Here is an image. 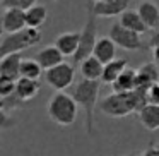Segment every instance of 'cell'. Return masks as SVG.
I'll return each instance as SVG.
<instances>
[{
  "mask_svg": "<svg viewBox=\"0 0 159 156\" xmlns=\"http://www.w3.org/2000/svg\"><path fill=\"white\" fill-rule=\"evenodd\" d=\"M144 105H147L145 93L134 89L130 93H111L104 96L99 103V110L108 117L123 118L132 115L134 111H140Z\"/></svg>",
  "mask_w": 159,
  "mask_h": 156,
  "instance_id": "6da1fadb",
  "label": "cell"
},
{
  "mask_svg": "<svg viewBox=\"0 0 159 156\" xmlns=\"http://www.w3.org/2000/svg\"><path fill=\"white\" fill-rule=\"evenodd\" d=\"M99 89H101V81H87L82 79L75 84L74 87V100L77 101L80 108L86 113V132L93 134L94 130V110L98 106L99 100Z\"/></svg>",
  "mask_w": 159,
  "mask_h": 156,
  "instance_id": "7a4b0ae2",
  "label": "cell"
},
{
  "mask_svg": "<svg viewBox=\"0 0 159 156\" xmlns=\"http://www.w3.org/2000/svg\"><path fill=\"white\" fill-rule=\"evenodd\" d=\"M46 111L52 122H55L60 127H69L77 120L79 105L72 94H67L65 91H57L48 100Z\"/></svg>",
  "mask_w": 159,
  "mask_h": 156,
  "instance_id": "3957f363",
  "label": "cell"
},
{
  "mask_svg": "<svg viewBox=\"0 0 159 156\" xmlns=\"http://www.w3.org/2000/svg\"><path fill=\"white\" fill-rule=\"evenodd\" d=\"M41 41V33L39 29L34 28H26L19 33L7 35L0 41V60L12 53H21L22 50H28L31 46L38 45Z\"/></svg>",
  "mask_w": 159,
  "mask_h": 156,
  "instance_id": "277c9868",
  "label": "cell"
},
{
  "mask_svg": "<svg viewBox=\"0 0 159 156\" xmlns=\"http://www.w3.org/2000/svg\"><path fill=\"white\" fill-rule=\"evenodd\" d=\"M96 16L93 12H87V19L84 22V28L80 29V41H79V48H77L75 55L72 57L74 59V64L79 65L82 60H86L87 57L93 55L94 52V46H96V41H98V22H96Z\"/></svg>",
  "mask_w": 159,
  "mask_h": 156,
  "instance_id": "5b68a950",
  "label": "cell"
},
{
  "mask_svg": "<svg viewBox=\"0 0 159 156\" xmlns=\"http://www.w3.org/2000/svg\"><path fill=\"white\" fill-rule=\"evenodd\" d=\"M74 79H75V67L72 64L62 62L58 65L52 67V69L45 70V81L50 87L55 91H65L67 87L72 86Z\"/></svg>",
  "mask_w": 159,
  "mask_h": 156,
  "instance_id": "8992f818",
  "label": "cell"
},
{
  "mask_svg": "<svg viewBox=\"0 0 159 156\" xmlns=\"http://www.w3.org/2000/svg\"><path fill=\"white\" fill-rule=\"evenodd\" d=\"M108 36L113 40L118 48L127 50V52H137V50H140L142 46H144L142 45V40H140V35L123 28L120 22H115V24L111 26Z\"/></svg>",
  "mask_w": 159,
  "mask_h": 156,
  "instance_id": "52a82bcc",
  "label": "cell"
},
{
  "mask_svg": "<svg viewBox=\"0 0 159 156\" xmlns=\"http://www.w3.org/2000/svg\"><path fill=\"white\" fill-rule=\"evenodd\" d=\"M130 0H94L89 11L96 17H120L128 9Z\"/></svg>",
  "mask_w": 159,
  "mask_h": 156,
  "instance_id": "ba28073f",
  "label": "cell"
},
{
  "mask_svg": "<svg viewBox=\"0 0 159 156\" xmlns=\"http://www.w3.org/2000/svg\"><path fill=\"white\" fill-rule=\"evenodd\" d=\"M0 19H2V26H4V31L7 35L19 33L28 28V24H26V11H21V9H5Z\"/></svg>",
  "mask_w": 159,
  "mask_h": 156,
  "instance_id": "9c48e42d",
  "label": "cell"
},
{
  "mask_svg": "<svg viewBox=\"0 0 159 156\" xmlns=\"http://www.w3.org/2000/svg\"><path fill=\"white\" fill-rule=\"evenodd\" d=\"M159 81V67L154 62H147L137 70V91L147 93V89Z\"/></svg>",
  "mask_w": 159,
  "mask_h": 156,
  "instance_id": "30bf717a",
  "label": "cell"
},
{
  "mask_svg": "<svg viewBox=\"0 0 159 156\" xmlns=\"http://www.w3.org/2000/svg\"><path fill=\"white\" fill-rule=\"evenodd\" d=\"M79 41H80V31H67L57 36L53 45L63 53V57H74L77 48H79Z\"/></svg>",
  "mask_w": 159,
  "mask_h": 156,
  "instance_id": "8fae6325",
  "label": "cell"
},
{
  "mask_svg": "<svg viewBox=\"0 0 159 156\" xmlns=\"http://www.w3.org/2000/svg\"><path fill=\"white\" fill-rule=\"evenodd\" d=\"M116 48L118 46L115 45V41L110 38V36H101V38H98V41H96L93 55L96 57L101 64H108V62H111V60L116 59Z\"/></svg>",
  "mask_w": 159,
  "mask_h": 156,
  "instance_id": "7c38bea8",
  "label": "cell"
},
{
  "mask_svg": "<svg viewBox=\"0 0 159 156\" xmlns=\"http://www.w3.org/2000/svg\"><path fill=\"white\" fill-rule=\"evenodd\" d=\"M34 59L38 60V64L43 67V70H48V69H52V67L62 64L65 57H63V53L60 52L55 45H48V46L39 50Z\"/></svg>",
  "mask_w": 159,
  "mask_h": 156,
  "instance_id": "4fadbf2b",
  "label": "cell"
},
{
  "mask_svg": "<svg viewBox=\"0 0 159 156\" xmlns=\"http://www.w3.org/2000/svg\"><path fill=\"white\" fill-rule=\"evenodd\" d=\"M137 12L140 14V17L144 21V24L147 26V29H152V31L159 29V7L154 2H151V0L140 2L137 7Z\"/></svg>",
  "mask_w": 159,
  "mask_h": 156,
  "instance_id": "5bb4252c",
  "label": "cell"
},
{
  "mask_svg": "<svg viewBox=\"0 0 159 156\" xmlns=\"http://www.w3.org/2000/svg\"><path fill=\"white\" fill-rule=\"evenodd\" d=\"M21 53H12L0 60V76H5L12 81H17L21 77Z\"/></svg>",
  "mask_w": 159,
  "mask_h": 156,
  "instance_id": "9a60e30c",
  "label": "cell"
},
{
  "mask_svg": "<svg viewBox=\"0 0 159 156\" xmlns=\"http://www.w3.org/2000/svg\"><path fill=\"white\" fill-rule=\"evenodd\" d=\"M103 69H104V64H101L94 55L87 57L86 60H82L79 64L80 76H82V79H87V81H101Z\"/></svg>",
  "mask_w": 159,
  "mask_h": 156,
  "instance_id": "2e32d148",
  "label": "cell"
},
{
  "mask_svg": "<svg viewBox=\"0 0 159 156\" xmlns=\"http://www.w3.org/2000/svg\"><path fill=\"white\" fill-rule=\"evenodd\" d=\"M41 89V84L39 81L34 79H26V77H19L16 81V96L24 103V101H29L36 96Z\"/></svg>",
  "mask_w": 159,
  "mask_h": 156,
  "instance_id": "e0dca14e",
  "label": "cell"
},
{
  "mask_svg": "<svg viewBox=\"0 0 159 156\" xmlns=\"http://www.w3.org/2000/svg\"><path fill=\"white\" fill-rule=\"evenodd\" d=\"M118 22H120L123 28L130 29V31L137 33V35H144V33H147V26L144 24V21H142L140 14L137 12V9H127V11L123 12V14L120 16V19H118Z\"/></svg>",
  "mask_w": 159,
  "mask_h": 156,
  "instance_id": "ac0fdd59",
  "label": "cell"
},
{
  "mask_svg": "<svg viewBox=\"0 0 159 156\" xmlns=\"http://www.w3.org/2000/svg\"><path fill=\"white\" fill-rule=\"evenodd\" d=\"M111 86H113V93H130V91H134L137 87V70L127 67Z\"/></svg>",
  "mask_w": 159,
  "mask_h": 156,
  "instance_id": "d6986e66",
  "label": "cell"
},
{
  "mask_svg": "<svg viewBox=\"0 0 159 156\" xmlns=\"http://www.w3.org/2000/svg\"><path fill=\"white\" fill-rule=\"evenodd\" d=\"M139 118L147 130H159V105H144L139 111Z\"/></svg>",
  "mask_w": 159,
  "mask_h": 156,
  "instance_id": "ffe728a7",
  "label": "cell"
},
{
  "mask_svg": "<svg viewBox=\"0 0 159 156\" xmlns=\"http://www.w3.org/2000/svg\"><path fill=\"white\" fill-rule=\"evenodd\" d=\"M128 67V62L125 59H115L111 62L104 64L103 69V77H101V83L104 84H113L115 81L120 77V74L123 72L125 69Z\"/></svg>",
  "mask_w": 159,
  "mask_h": 156,
  "instance_id": "44dd1931",
  "label": "cell"
},
{
  "mask_svg": "<svg viewBox=\"0 0 159 156\" xmlns=\"http://www.w3.org/2000/svg\"><path fill=\"white\" fill-rule=\"evenodd\" d=\"M48 19V9L41 4H36L26 11V24L28 28L39 29Z\"/></svg>",
  "mask_w": 159,
  "mask_h": 156,
  "instance_id": "7402d4cb",
  "label": "cell"
},
{
  "mask_svg": "<svg viewBox=\"0 0 159 156\" xmlns=\"http://www.w3.org/2000/svg\"><path fill=\"white\" fill-rule=\"evenodd\" d=\"M41 76H43V67L38 64V60H36V59H22L21 77L39 81V77H41Z\"/></svg>",
  "mask_w": 159,
  "mask_h": 156,
  "instance_id": "603a6c76",
  "label": "cell"
},
{
  "mask_svg": "<svg viewBox=\"0 0 159 156\" xmlns=\"http://www.w3.org/2000/svg\"><path fill=\"white\" fill-rule=\"evenodd\" d=\"M36 4L38 0H2V5L5 9H21V11H28Z\"/></svg>",
  "mask_w": 159,
  "mask_h": 156,
  "instance_id": "cb8c5ba5",
  "label": "cell"
},
{
  "mask_svg": "<svg viewBox=\"0 0 159 156\" xmlns=\"http://www.w3.org/2000/svg\"><path fill=\"white\" fill-rule=\"evenodd\" d=\"M16 93V81L0 76V98H9Z\"/></svg>",
  "mask_w": 159,
  "mask_h": 156,
  "instance_id": "d4e9b609",
  "label": "cell"
},
{
  "mask_svg": "<svg viewBox=\"0 0 159 156\" xmlns=\"http://www.w3.org/2000/svg\"><path fill=\"white\" fill-rule=\"evenodd\" d=\"M12 125H14V118L7 113V110L4 106V101L0 98V129H11Z\"/></svg>",
  "mask_w": 159,
  "mask_h": 156,
  "instance_id": "484cf974",
  "label": "cell"
},
{
  "mask_svg": "<svg viewBox=\"0 0 159 156\" xmlns=\"http://www.w3.org/2000/svg\"><path fill=\"white\" fill-rule=\"evenodd\" d=\"M145 96H147V103L159 105V81L154 83L151 87H149L147 93H145Z\"/></svg>",
  "mask_w": 159,
  "mask_h": 156,
  "instance_id": "4316f807",
  "label": "cell"
},
{
  "mask_svg": "<svg viewBox=\"0 0 159 156\" xmlns=\"http://www.w3.org/2000/svg\"><path fill=\"white\" fill-rule=\"evenodd\" d=\"M142 156H159V142H156V144H151L147 149L144 151V154Z\"/></svg>",
  "mask_w": 159,
  "mask_h": 156,
  "instance_id": "83f0119b",
  "label": "cell"
},
{
  "mask_svg": "<svg viewBox=\"0 0 159 156\" xmlns=\"http://www.w3.org/2000/svg\"><path fill=\"white\" fill-rule=\"evenodd\" d=\"M149 46H151V48H156V46H159V29H156L154 35L151 36V40H149Z\"/></svg>",
  "mask_w": 159,
  "mask_h": 156,
  "instance_id": "f1b7e54d",
  "label": "cell"
},
{
  "mask_svg": "<svg viewBox=\"0 0 159 156\" xmlns=\"http://www.w3.org/2000/svg\"><path fill=\"white\" fill-rule=\"evenodd\" d=\"M152 59H154V64L159 67V46L152 48Z\"/></svg>",
  "mask_w": 159,
  "mask_h": 156,
  "instance_id": "f546056e",
  "label": "cell"
},
{
  "mask_svg": "<svg viewBox=\"0 0 159 156\" xmlns=\"http://www.w3.org/2000/svg\"><path fill=\"white\" fill-rule=\"evenodd\" d=\"M4 26H2V19H0V38H2V35H4Z\"/></svg>",
  "mask_w": 159,
  "mask_h": 156,
  "instance_id": "4dcf8cb0",
  "label": "cell"
},
{
  "mask_svg": "<svg viewBox=\"0 0 159 156\" xmlns=\"http://www.w3.org/2000/svg\"><path fill=\"white\" fill-rule=\"evenodd\" d=\"M127 156H135V154H134V153H130V154H127Z\"/></svg>",
  "mask_w": 159,
  "mask_h": 156,
  "instance_id": "1f68e13d",
  "label": "cell"
},
{
  "mask_svg": "<svg viewBox=\"0 0 159 156\" xmlns=\"http://www.w3.org/2000/svg\"><path fill=\"white\" fill-rule=\"evenodd\" d=\"M0 4H2V0H0Z\"/></svg>",
  "mask_w": 159,
  "mask_h": 156,
  "instance_id": "d6a6232c",
  "label": "cell"
}]
</instances>
